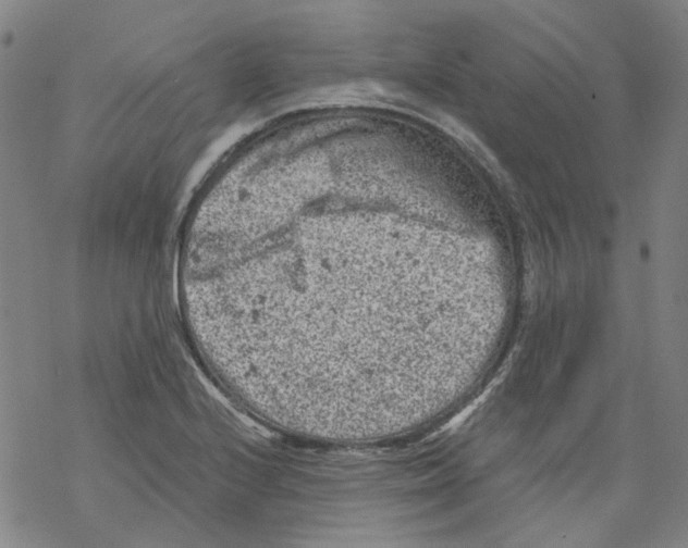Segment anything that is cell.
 Wrapping results in <instances>:
<instances>
[{
	"label": "cell",
	"instance_id": "obj_1",
	"mask_svg": "<svg viewBox=\"0 0 688 548\" xmlns=\"http://www.w3.org/2000/svg\"><path fill=\"white\" fill-rule=\"evenodd\" d=\"M386 221L324 212L209 240L194 267L210 338L255 396L351 397L401 372ZM386 231V229H385Z\"/></svg>",
	"mask_w": 688,
	"mask_h": 548
}]
</instances>
